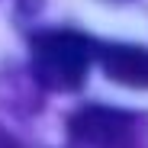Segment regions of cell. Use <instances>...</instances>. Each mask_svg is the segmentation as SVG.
I'll return each mask as SVG.
<instances>
[{
  "mask_svg": "<svg viewBox=\"0 0 148 148\" xmlns=\"http://www.w3.org/2000/svg\"><path fill=\"white\" fill-rule=\"evenodd\" d=\"M106 77L126 84V87H148V48L142 45H100L97 48Z\"/></svg>",
  "mask_w": 148,
  "mask_h": 148,
  "instance_id": "cell-3",
  "label": "cell"
},
{
  "mask_svg": "<svg viewBox=\"0 0 148 148\" xmlns=\"http://www.w3.org/2000/svg\"><path fill=\"white\" fill-rule=\"evenodd\" d=\"M0 148H13V145H10V138H7V135H0Z\"/></svg>",
  "mask_w": 148,
  "mask_h": 148,
  "instance_id": "cell-4",
  "label": "cell"
},
{
  "mask_svg": "<svg viewBox=\"0 0 148 148\" xmlns=\"http://www.w3.org/2000/svg\"><path fill=\"white\" fill-rule=\"evenodd\" d=\"M97 48L74 29H45L29 39V58L36 77L52 90H77Z\"/></svg>",
  "mask_w": 148,
  "mask_h": 148,
  "instance_id": "cell-1",
  "label": "cell"
},
{
  "mask_svg": "<svg viewBox=\"0 0 148 148\" xmlns=\"http://www.w3.org/2000/svg\"><path fill=\"white\" fill-rule=\"evenodd\" d=\"M71 142L81 148H142L145 122L132 113L110 106H84L68 122Z\"/></svg>",
  "mask_w": 148,
  "mask_h": 148,
  "instance_id": "cell-2",
  "label": "cell"
}]
</instances>
